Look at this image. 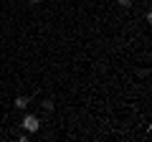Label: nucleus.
<instances>
[{
	"label": "nucleus",
	"mask_w": 152,
	"mask_h": 142,
	"mask_svg": "<svg viewBox=\"0 0 152 142\" xmlns=\"http://www.w3.org/2000/svg\"><path fill=\"white\" fill-rule=\"evenodd\" d=\"M38 127H41V122H38L36 114H26V117H23V130H26V132H36Z\"/></svg>",
	"instance_id": "nucleus-1"
},
{
	"label": "nucleus",
	"mask_w": 152,
	"mask_h": 142,
	"mask_svg": "<svg viewBox=\"0 0 152 142\" xmlns=\"http://www.w3.org/2000/svg\"><path fill=\"white\" fill-rule=\"evenodd\" d=\"M15 107H18V109H26V107H28V99L26 97H18L15 99Z\"/></svg>",
	"instance_id": "nucleus-2"
},
{
	"label": "nucleus",
	"mask_w": 152,
	"mask_h": 142,
	"mask_svg": "<svg viewBox=\"0 0 152 142\" xmlns=\"http://www.w3.org/2000/svg\"><path fill=\"white\" fill-rule=\"evenodd\" d=\"M117 3H119L122 8H129V5H132V0H117Z\"/></svg>",
	"instance_id": "nucleus-3"
},
{
	"label": "nucleus",
	"mask_w": 152,
	"mask_h": 142,
	"mask_svg": "<svg viewBox=\"0 0 152 142\" xmlns=\"http://www.w3.org/2000/svg\"><path fill=\"white\" fill-rule=\"evenodd\" d=\"M28 3H41V0H28Z\"/></svg>",
	"instance_id": "nucleus-4"
}]
</instances>
